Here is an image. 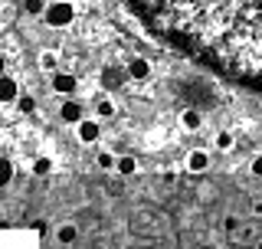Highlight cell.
<instances>
[{
	"instance_id": "obj_9",
	"label": "cell",
	"mask_w": 262,
	"mask_h": 249,
	"mask_svg": "<svg viewBox=\"0 0 262 249\" xmlns=\"http://www.w3.org/2000/svg\"><path fill=\"white\" fill-rule=\"evenodd\" d=\"M59 115H62V121H69V125H76V121H82V105H76V102H66Z\"/></svg>"
},
{
	"instance_id": "obj_22",
	"label": "cell",
	"mask_w": 262,
	"mask_h": 249,
	"mask_svg": "<svg viewBox=\"0 0 262 249\" xmlns=\"http://www.w3.org/2000/svg\"><path fill=\"white\" fill-rule=\"evenodd\" d=\"M43 10V0H27V13H39Z\"/></svg>"
},
{
	"instance_id": "obj_21",
	"label": "cell",
	"mask_w": 262,
	"mask_h": 249,
	"mask_svg": "<svg viewBox=\"0 0 262 249\" xmlns=\"http://www.w3.org/2000/svg\"><path fill=\"white\" fill-rule=\"evenodd\" d=\"M236 226H239V220H236V217H226L223 220V230H226V233H236Z\"/></svg>"
},
{
	"instance_id": "obj_17",
	"label": "cell",
	"mask_w": 262,
	"mask_h": 249,
	"mask_svg": "<svg viewBox=\"0 0 262 249\" xmlns=\"http://www.w3.org/2000/svg\"><path fill=\"white\" fill-rule=\"evenodd\" d=\"M98 115H102V118H112V115H115V105L108 102V98H102V102H98Z\"/></svg>"
},
{
	"instance_id": "obj_25",
	"label": "cell",
	"mask_w": 262,
	"mask_h": 249,
	"mask_svg": "<svg viewBox=\"0 0 262 249\" xmlns=\"http://www.w3.org/2000/svg\"><path fill=\"white\" fill-rule=\"evenodd\" d=\"M0 76H4V56H0Z\"/></svg>"
},
{
	"instance_id": "obj_26",
	"label": "cell",
	"mask_w": 262,
	"mask_h": 249,
	"mask_svg": "<svg viewBox=\"0 0 262 249\" xmlns=\"http://www.w3.org/2000/svg\"><path fill=\"white\" fill-rule=\"evenodd\" d=\"M200 249H213V246H210V243H203V246H200Z\"/></svg>"
},
{
	"instance_id": "obj_6",
	"label": "cell",
	"mask_w": 262,
	"mask_h": 249,
	"mask_svg": "<svg viewBox=\"0 0 262 249\" xmlns=\"http://www.w3.org/2000/svg\"><path fill=\"white\" fill-rule=\"evenodd\" d=\"M53 89H56V92H62V95L76 92V76H69V72H59V76L53 79Z\"/></svg>"
},
{
	"instance_id": "obj_3",
	"label": "cell",
	"mask_w": 262,
	"mask_h": 249,
	"mask_svg": "<svg viewBox=\"0 0 262 249\" xmlns=\"http://www.w3.org/2000/svg\"><path fill=\"white\" fill-rule=\"evenodd\" d=\"M187 168H190L193 174H203V171L210 168V154L196 148V151H190V154H187Z\"/></svg>"
},
{
	"instance_id": "obj_14",
	"label": "cell",
	"mask_w": 262,
	"mask_h": 249,
	"mask_svg": "<svg viewBox=\"0 0 262 249\" xmlns=\"http://www.w3.org/2000/svg\"><path fill=\"white\" fill-rule=\"evenodd\" d=\"M49 171H53V161H49V157H36V161H33V174H36V177H46Z\"/></svg>"
},
{
	"instance_id": "obj_8",
	"label": "cell",
	"mask_w": 262,
	"mask_h": 249,
	"mask_svg": "<svg viewBox=\"0 0 262 249\" xmlns=\"http://www.w3.org/2000/svg\"><path fill=\"white\" fill-rule=\"evenodd\" d=\"M102 82H105V89H118L121 82H125V69H112L108 66V69L102 72Z\"/></svg>"
},
{
	"instance_id": "obj_19",
	"label": "cell",
	"mask_w": 262,
	"mask_h": 249,
	"mask_svg": "<svg viewBox=\"0 0 262 249\" xmlns=\"http://www.w3.org/2000/svg\"><path fill=\"white\" fill-rule=\"evenodd\" d=\"M98 168H105V171H108V168H115V154L102 151V154H98Z\"/></svg>"
},
{
	"instance_id": "obj_15",
	"label": "cell",
	"mask_w": 262,
	"mask_h": 249,
	"mask_svg": "<svg viewBox=\"0 0 262 249\" xmlns=\"http://www.w3.org/2000/svg\"><path fill=\"white\" fill-rule=\"evenodd\" d=\"M200 121H203V118H200V112H193V109H187V112H184V125H187V128H200Z\"/></svg>"
},
{
	"instance_id": "obj_12",
	"label": "cell",
	"mask_w": 262,
	"mask_h": 249,
	"mask_svg": "<svg viewBox=\"0 0 262 249\" xmlns=\"http://www.w3.org/2000/svg\"><path fill=\"white\" fill-rule=\"evenodd\" d=\"M115 168H118V174H125V177H131V174L138 171V161L128 154V157H118V161H115Z\"/></svg>"
},
{
	"instance_id": "obj_16",
	"label": "cell",
	"mask_w": 262,
	"mask_h": 249,
	"mask_svg": "<svg viewBox=\"0 0 262 249\" xmlns=\"http://www.w3.org/2000/svg\"><path fill=\"white\" fill-rule=\"evenodd\" d=\"M216 148H220V151H229V148H233V135H229V131H220V135H216Z\"/></svg>"
},
{
	"instance_id": "obj_5",
	"label": "cell",
	"mask_w": 262,
	"mask_h": 249,
	"mask_svg": "<svg viewBox=\"0 0 262 249\" xmlns=\"http://www.w3.org/2000/svg\"><path fill=\"white\" fill-rule=\"evenodd\" d=\"M236 233H239V236H229V239H233V243H239V246H252V243H256V239H259L256 226H243V223H239V226H236Z\"/></svg>"
},
{
	"instance_id": "obj_10",
	"label": "cell",
	"mask_w": 262,
	"mask_h": 249,
	"mask_svg": "<svg viewBox=\"0 0 262 249\" xmlns=\"http://www.w3.org/2000/svg\"><path fill=\"white\" fill-rule=\"evenodd\" d=\"M79 138L85 141V144H92V141L98 138V125L95 121H79Z\"/></svg>"
},
{
	"instance_id": "obj_2",
	"label": "cell",
	"mask_w": 262,
	"mask_h": 249,
	"mask_svg": "<svg viewBox=\"0 0 262 249\" xmlns=\"http://www.w3.org/2000/svg\"><path fill=\"white\" fill-rule=\"evenodd\" d=\"M72 16H76V10H72L69 4H62V0H59V4H53V7L46 10L49 27H69V23H72Z\"/></svg>"
},
{
	"instance_id": "obj_23",
	"label": "cell",
	"mask_w": 262,
	"mask_h": 249,
	"mask_svg": "<svg viewBox=\"0 0 262 249\" xmlns=\"http://www.w3.org/2000/svg\"><path fill=\"white\" fill-rule=\"evenodd\" d=\"M252 174H256V177H262V157H256V161H252V168H249Z\"/></svg>"
},
{
	"instance_id": "obj_20",
	"label": "cell",
	"mask_w": 262,
	"mask_h": 249,
	"mask_svg": "<svg viewBox=\"0 0 262 249\" xmlns=\"http://www.w3.org/2000/svg\"><path fill=\"white\" fill-rule=\"evenodd\" d=\"M39 66H43V69H56V56L53 53H43V56H39Z\"/></svg>"
},
{
	"instance_id": "obj_1",
	"label": "cell",
	"mask_w": 262,
	"mask_h": 249,
	"mask_svg": "<svg viewBox=\"0 0 262 249\" xmlns=\"http://www.w3.org/2000/svg\"><path fill=\"white\" fill-rule=\"evenodd\" d=\"M128 7L187 56L262 86V0H128Z\"/></svg>"
},
{
	"instance_id": "obj_27",
	"label": "cell",
	"mask_w": 262,
	"mask_h": 249,
	"mask_svg": "<svg viewBox=\"0 0 262 249\" xmlns=\"http://www.w3.org/2000/svg\"><path fill=\"white\" fill-rule=\"evenodd\" d=\"M256 249H262V239H256Z\"/></svg>"
},
{
	"instance_id": "obj_7",
	"label": "cell",
	"mask_w": 262,
	"mask_h": 249,
	"mask_svg": "<svg viewBox=\"0 0 262 249\" xmlns=\"http://www.w3.org/2000/svg\"><path fill=\"white\" fill-rule=\"evenodd\" d=\"M56 239H59L62 246H72V243H76V239H79V230L72 226V223H62V226L56 230Z\"/></svg>"
},
{
	"instance_id": "obj_4",
	"label": "cell",
	"mask_w": 262,
	"mask_h": 249,
	"mask_svg": "<svg viewBox=\"0 0 262 249\" xmlns=\"http://www.w3.org/2000/svg\"><path fill=\"white\" fill-rule=\"evenodd\" d=\"M125 76L128 79H147V76H151V66H147L144 59H131L128 69H125Z\"/></svg>"
},
{
	"instance_id": "obj_13",
	"label": "cell",
	"mask_w": 262,
	"mask_h": 249,
	"mask_svg": "<svg viewBox=\"0 0 262 249\" xmlns=\"http://www.w3.org/2000/svg\"><path fill=\"white\" fill-rule=\"evenodd\" d=\"M10 180H13V164L7 157H0V187H7Z\"/></svg>"
},
{
	"instance_id": "obj_18",
	"label": "cell",
	"mask_w": 262,
	"mask_h": 249,
	"mask_svg": "<svg viewBox=\"0 0 262 249\" xmlns=\"http://www.w3.org/2000/svg\"><path fill=\"white\" fill-rule=\"evenodd\" d=\"M16 109H20V112H33V109H36V102H33L30 95H23V98H16Z\"/></svg>"
},
{
	"instance_id": "obj_24",
	"label": "cell",
	"mask_w": 262,
	"mask_h": 249,
	"mask_svg": "<svg viewBox=\"0 0 262 249\" xmlns=\"http://www.w3.org/2000/svg\"><path fill=\"white\" fill-rule=\"evenodd\" d=\"M252 213H256V217H262V200H252Z\"/></svg>"
},
{
	"instance_id": "obj_11",
	"label": "cell",
	"mask_w": 262,
	"mask_h": 249,
	"mask_svg": "<svg viewBox=\"0 0 262 249\" xmlns=\"http://www.w3.org/2000/svg\"><path fill=\"white\" fill-rule=\"evenodd\" d=\"M16 98V82L0 76V102H13Z\"/></svg>"
}]
</instances>
